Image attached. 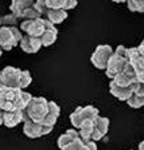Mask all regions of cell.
I'll return each instance as SVG.
<instances>
[{
	"label": "cell",
	"mask_w": 144,
	"mask_h": 150,
	"mask_svg": "<svg viewBox=\"0 0 144 150\" xmlns=\"http://www.w3.org/2000/svg\"><path fill=\"white\" fill-rule=\"evenodd\" d=\"M31 94L22 91V88L19 87L0 86V109L3 111L23 110L31 100Z\"/></svg>",
	"instance_id": "1"
},
{
	"label": "cell",
	"mask_w": 144,
	"mask_h": 150,
	"mask_svg": "<svg viewBox=\"0 0 144 150\" xmlns=\"http://www.w3.org/2000/svg\"><path fill=\"white\" fill-rule=\"evenodd\" d=\"M49 100L43 97H32L31 100L28 102V105L23 109V111L27 114L28 119H31L34 122H39L41 123L42 119L46 117L49 112Z\"/></svg>",
	"instance_id": "2"
},
{
	"label": "cell",
	"mask_w": 144,
	"mask_h": 150,
	"mask_svg": "<svg viewBox=\"0 0 144 150\" xmlns=\"http://www.w3.org/2000/svg\"><path fill=\"white\" fill-rule=\"evenodd\" d=\"M97 115H98V110L93 106L77 107L70 114V122L74 126V129H78L84 121H86V119H94Z\"/></svg>",
	"instance_id": "3"
},
{
	"label": "cell",
	"mask_w": 144,
	"mask_h": 150,
	"mask_svg": "<svg viewBox=\"0 0 144 150\" xmlns=\"http://www.w3.org/2000/svg\"><path fill=\"white\" fill-rule=\"evenodd\" d=\"M112 55H113L112 47L107 46V44H102V46H98L97 48L94 50L90 60L94 67H97V69H100V70H105L108 60H109V58Z\"/></svg>",
	"instance_id": "4"
},
{
	"label": "cell",
	"mask_w": 144,
	"mask_h": 150,
	"mask_svg": "<svg viewBox=\"0 0 144 150\" xmlns=\"http://www.w3.org/2000/svg\"><path fill=\"white\" fill-rule=\"evenodd\" d=\"M22 31L26 32V35L31 36H41L44 31V20L42 18L38 19H24L22 22Z\"/></svg>",
	"instance_id": "5"
},
{
	"label": "cell",
	"mask_w": 144,
	"mask_h": 150,
	"mask_svg": "<svg viewBox=\"0 0 144 150\" xmlns=\"http://www.w3.org/2000/svg\"><path fill=\"white\" fill-rule=\"evenodd\" d=\"M127 63H128V60H127L125 58L119 56L117 54L113 52V55L110 56L109 60H108V63H107L105 72H107V75L112 79V78H115L117 74H120V72L124 70V67H125Z\"/></svg>",
	"instance_id": "6"
},
{
	"label": "cell",
	"mask_w": 144,
	"mask_h": 150,
	"mask_svg": "<svg viewBox=\"0 0 144 150\" xmlns=\"http://www.w3.org/2000/svg\"><path fill=\"white\" fill-rule=\"evenodd\" d=\"M109 129V119L105 117H100L97 115L93 121V134H92V139L93 141H100L108 133Z\"/></svg>",
	"instance_id": "7"
},
{
	"label": "cell",
	"mask_w": 144,
	"mask_h": 150,
	"mask_svg": "<svg viewBox=\"0 0 144 150\" xmlns=\"http://www.w3.org/2000/svg\"><path fill=\"white\" fill-rule=\"evenodd\" d=\"M1 74H3V86H7V87H19V79H20L22 70L8 66V67H6L1 71Z\"/></svg>",
	"instance_id": "8"
},
{
	"label": "cell",
	"mask_w": 144,
	"mask_h": 150,
	"mask_svg": "<svg viewBox=\"0 0 144 150\" xmlns=\"http://www.w3.org/2000/svg\"><path fill=\"white\" fill-rule=\"evenodd\" d=\"M19 44L16 42L15 36H14V32H12V28L11 27H0V48L1 50H6V51H9L11 48Z\"/></svg>",
	"instance_id": "9"
},
{
	"label": "cell",
	"mask_w": 144,
	"mask_h": 150,
	"mask_svg": "<svg viewBox=\"0 0 144 150\" xmlns=\"http://www.w3.org/2000/svg\"><path fill=\"white\" fill-rule=\"evenodd\" d=\"M57 35H58V31H57V28L54 27L53 23L50 20H44V31L39 36L42 46H44V47L51 46L57 40Z\"/></svg>",
	"instance_id": "10"
},
{
	"label": "cell",
	"mask_w": 144,
	"mask_h": 150,
	"mask_svg": "<svg viewBox=\"0 0 144 150\" xmlns=\"http://www.w3.org/2000/svg\"><path fill=\"white\" fill-rule=\"evenodd\" d=\"M19 44H20V47H22V50L27 54L38 52L39 48L42 47L41 39H39L38 36H31V35H26V36H23Z\"/></svg>",
	"instance_id": "11"
},
{
	"label": "cell",
	"mask_w": 144,
	"mask_h": 150,
	"mask_svg": "<svg viewBox=\"0 0 144 150\" xmlns=\"http://www.w3.org/2000/svg\"><path fill=\"white\" fill-rule=\"evenodd\" d=\"M23 121L22 110H11V111H3V125L7 127H15Z\"/></svg>",
	"instance_id": "12"
},
{
	"label": "cell",
	"mask_w": 144,
	"mask_h": 150,
	"mask_svg": "<svg viewBox=\"0 0 144 150\" xmlns=\"http://www.w3.org/2000/svg\"><path fill=\"white\" fill-rule=\"evenodd\" d=\"M109 91L113 97H116L120 100H127L133 94L129 86H117L113 81H110L109 83Z\"/></svg>",
	"instance_id": "13"
},
{
	"label": "cell",
	"mask_w": 144,
	"mask_h": 150,
	"mask_svg": "<svg viewBox=\"0 0 144 150\" xmlns=\"http://www.w3.org/2000/svg\"><path fill=\"white\" fill-rule=\"evenodd\" d=\"M23 133H24L28 138L42 137V123H39V122H34V121H31V119L24 121Z\"/></svg>",
	"instance_id": "14"
},
{
	"label": "cell",
	"mask_w": 144,
	"mask_h": 150,
	"mask_svg": "<svg viewBox=\"0 0 144 150\" xmlns=\"http://www.w3.org/2000/svg\"><path fill=\"white\" fill-rule=\"evenodd\" d=\"M125 102L128 103V106L132 107V109H140L141 106H144V83L139 87V90L136 93L132 94Z\"/></svg>",
	"instance_id": "15"
},
{
	"label": "cell",
	"mask_w": 144,
	"mask_h": 150,
	"mask_svg": "<svg viewBox=\"0 0 144 150\" xmlns=\"http://www.w3.org/2000/svg\"><path fill=\"white\" fill-rule=\"evenodd\" d=\"M44 13L47 15V19H49L53 24L62 23L63 20L67 18V12H66L63 8H47Z\"/></svg>",
	"instance_id": "16"
},
{
	"label": "cell",
	"mask_w": 144,
	"mask_h": 150,
	"mask_svg": "<svg viewBox=\"0 0 144 150\" xmlns=\"http://www.w3.org/2000/svg\"><path fill=\"white\" fill-rule=\"evenodd\" d=\"M35 0H12L11 1V6H9V9L11 12L16 16V18H20L22 16L23 9L27 8V7H31L34 4Z\"/></svg>",
	"instance_id": "17"
},
{
	"label": "cell",
	"mask_w": 144,
	"mask_h": 150,
	"mask_svg": "<svg viewBox=\"0 0 144 150\" xmlns=\"http://www.w3.org/2000/svg\"><path fill=\"white\" fill-rule=\"evenodd\" d=\"M93 121L94 119H86L81 123V126L78 127L80 137L84 141L92 139V134H93Z\"/></svg>",
	"instance_id": "18"
},
{
	"label": "cell",
	"mask_w": 144,
	"mask_h": 150,
	"mask_svg": "<svg viewBox=\"0 0 144 150\" xmlns=\"http://www.w3.org/2000/svg\"><path fill=\"white\" fill-rule=\"evenodd\" d=\"M121 74L124 75V76H125V78L128 79L131 83H132V82H135V81H138V78H136V76H138V72H136L135 67H133V66H132L129 62L125 64V67H124V70L121 71Z\"/></svg>",
	"instance_id": "19"
},
{
	"label": "cell",
	"mask_w": 144,
	"mask_h": 150,
	"mask_svg": "<svg viewBox=\"0 0 144 150\" xmlns=\"http://www.w3.org/2000/svg\"><path fill=\"white\" fill-rule=\"evenodd\" d=\"M41 15L42 13L39 12L34 6H31V7H27V8L23 9L20 18H23V19H38V18H41Z\"/></svg>",
	"instance_id": "20"
},
{
	"label": "cell",
	"mask_w": 144,
	"mask_h": 150,
	"mask_svg": "<svg viewBox=\"0 0 144 150\" xmlns=\"http://www.w3.org/2000/svg\"><path fill=\"white\" fill-rule=\"evenodd\" d=\"M31 82H32V76H31V74H30V71H28V70L22 71V74H20V79H19V87L20 88L28 87Z\"/></svg>",
	"instance_id": "21"
},
{
	"label": "cell",
	"mask_w": 144,
	"mask_h": 150,
	"mask_svg": "<svg viewBox=\"0 0 144 150\" xmlns=\"http://www.w3.org/2000/svg\"><path fill=\"white\" fill-rule=\"evenodd\" d=\"M129 11L133 12H144V0H127Z\"/></svg>",
	"instance_id": "22"
},
{
	"label": "cell",
	"mask_w": 144,
	"mask_h": 150,
	"mask_svg": "<svg viewBox=\"0 0 144 150\" xmlns=\"http://www.w3.org/2000/svg\"><path fill=\"white\" fill-rule=\"evenodd\" d=\"M0 23H1V25H6V27H12V25H15L18 23V18L11 12L0 19Z\"/></svg>",
	"instance_id": "23"
},
{
	"label": "cell",
	"mask_w": 144,
	"mask_h": 150,
	"mask_svg": "<svg viewBox=\"0 0 144 150\" xmlns=\"http://www.w3.org/2000/svg\"><path fill=\"white\" fill-rule=\"evenodd\" d=\"M82 145H84V139H82L81 137H77L73 142H70L69 145L63 146L61 150H80Z\"/></svg>",
	"instance_id": "24"
},
{
	"label": "cell",
	"mask_w": 144,
	"mask_h": 150,
	"mask_svg": "<svg viewBox=\"0 0 144 150\" xmlns=\"http://www.w3.org/2000/svg\"><path fill=\"white\" fill-rule=\"evenodd\" d=\"M75 138H73L72 135H69L67 133H65V134L59 135V138H58V146H59V149H62L63 146H66V145H69L70 142H73Z\"/></svg>",
	"instance_id": "25"
},
{
	"label": "cell",
	"mask_w": 144,
	"mask_h": 150,
	"mask_svg": "<svg viewBox=\"0 0 144 150\" xmlns=\"http://www.w3.org/2000/svg\"><path fill=\"white\" fill-rule=\"evenodd\" d=\"M47 8H63L65 0H44Z\"/></svg>",
	"instance_id": "26"
},
{
	"label": "cell",
	"mask_w": 144,
	"mask_h": 150,
	"mask_svg": "<svg viewBox=\"0 0 144 150\" xmlns=\"http://www.w3.org/2000/svg\"><path fill=\"white\" fill-rule=\"evenodd\" d=\"M57 118H58L57 115H54V114H50V112H47L46 117H44V118L42 119L41 123H43V125L54 126V125H55V122H57Z\"/></svg>",
	"instance_id": "27"
},
{
	"label": "cell",
	"mask_w": 144,
	"mask_h": 150,
	"mask_svg": "<svg viewBox=\"0 0 144 150\" xmlns=\"http://www.w3.org/2000/svg\"><path fill=\"white\" fill-rule=\"evenodd\" d=\"M49 112L50 114H54V115H57V117H59V114H61V109H59V106L57 105L54 100H49Z\"/></svg>",
	"instance_id": "28"
},
{
	"label": "cell",
	"mask_w": 144,
	"mask_h": 150,
	"mask_svg": "<svg viewBox=\"0 0 144 150\" xmlns=\"http://www.w3.org/2000/svg\"><path fill=\"white\" fill-rule=\"evenodd\" d=\"M77 6V0H65V6H63V9L67 11V9H72Z\"/></svg>",
	"instance_id": "29"
},
{
	"label": "cell",
	"mask_w": 144,
	"mask_h": 150,
	"mask_svg": "<svg viewBox=\"0 0 144 150\" xmlns=\"http://www.w3.org/2000/svg\"><path fill=\"white\" fill-rule=\"evenodd\" d=\"M85 145L88 146L89 150H97V142L93 139H88V141H84Z\"/></svg>",
	"instance_id": "30"
},
{
	"label": "cell",
	"mask_w": 144,
	"mask_h": 150,
	"mask_svg": "<svg viewBox=\"0 0 144 150\" xmlns=\"http://www.w3.org/2000/svg\"><path fill=\"white\" fill-rule=\"evenodd\" d=\"M125 52H127V47L119 46V47L116 48V52H115V54H117L119 56H123V58H125Z\"/></svg>",
	"instance_id": "31"
},
{
	"label": "cell",
	"mask_w": 144,
	"mask_h": 150,
	"mask_svg": "<svg viewBox=\"0 0 144 150\" xmlns=\"http://www.w3.org/2000/svg\"><path fill=\"white\" fill-rule=\"evenodd\" d=\"M54 126H50V125H43L42 123V135H46V134H50L51 130H53Z\"/></svg>",
	"instance_id": "32"
},
{
	"label": "cell",
	"mask_w": 144,
	"mask_h": 150,
	"mask_svg": "<svg viewBox=\"0 0 144 150\" xmlns=\"http://www.w3.org/2000/svg\"><path fill=\"white\" fill-rule=\"evenodd\" d=\"M69 135H72L73 138H77V137H80V133H78V130L77 129H69V130L66 131Z\"/></svg>",
	"instance_id": "33"
},
{
	"label": "cell",
	"mask_w": 144,
	"mask_h": 150,
	"mask_svg": "<svg viewBox=\"0 0 144 150\" xmlns=\"http://www.w3.org/2000/svg\"><path fill=\"white\" fill-rule=\"evenodd\" d=\"M3 125V110L0 109V126Z\"/></svg>",
	"instance_id": "34"
},
{
	"label": "cell",
	"mask_w": 144,
	"mask_h": 150,
	"mask_svg": "<svg viewBox=\"0 0 144 150\" xmlns=\"http://www.w3.org/2000/svg\"><path fill=\"white\" fill-rule=\"evenodd\" d=\"M139 150H144V141H141L139 144Z\"/></svg>",
	"instance_id": "35"
},
{
	"label": "cell",
	"mask_w": 144,
	"mask_h": 150,
	"mask_svg": "<svg viewBox=\"0 0 144 150\" xmlns=\"http://www.w3.org/2000/svg\"><path fill=\"white\" fill-rule=\"evenodd\" d=\"M0 86H3V74L0 71Z\"/></svg>",
	"instance_id": "36"
},
{
	"label": "cell",
	"mask_w": 144,
	"mask_h": 150,
	"mask_svg": "<svg viewBox=\"0 0 144 150\" xmlns=\"http://www.w3.org/2000/svg\"><path fill=\"white\" fill-rule=\"evenodd\" d=\"M80 150H89V149H88V146L85 145V142H84V145L81 146V149H80Z\"/></svg>",
	"instance_id": "37"
},
{
	"label": "cell",
	"mask_w": 144,
	"mask_h": 150,
	"mask_svg": "<svg viewBox=\"0 0 144 150\" xmlns=\"http://www.w3.org/2000/svg\"><path fill=\"white\" fill-rule=\"evenodd\" d=\"M1 52H3V50H1V48H0V56H1Z\"/></svg>",
	"instance_id": "38"
},
{
	"label": "cell",
	"mask_w": 144,
	"mask_h": 150,
	"mask_svg": "<svg viewBox=\"0 0 144 150\" xmlns=\"http://www.w3.org/2000/svg\"><path fill=\"white\" fill-rule=\"evenodd\" d=\"M140 44H141V46H144V40H143V42H141V43H140Z\"/></svg>",
	"instance_id": "39"
},
{
	"label": "cell",
	"mask_w": 144,
	"mask_h": 150,
	"mask_svg": "<svg viewBox=\"0 0 144 150\" xmlns=\"http://www.w3.org/2000/svg\"><path fill=\"white\" fill-rule=\"evenodd\" d=\"M0 25H1V23H0Z\"/></svg>",
	"instance_id": "40"
}]
</instances>
